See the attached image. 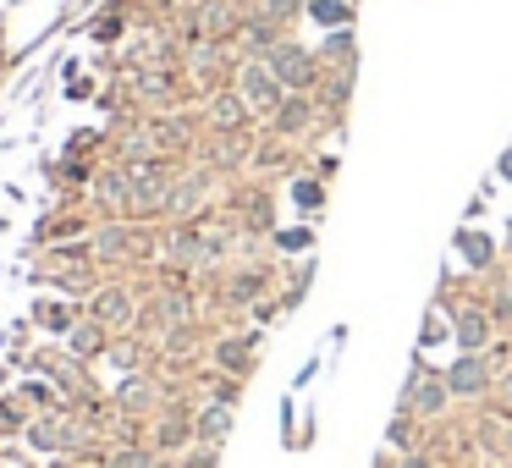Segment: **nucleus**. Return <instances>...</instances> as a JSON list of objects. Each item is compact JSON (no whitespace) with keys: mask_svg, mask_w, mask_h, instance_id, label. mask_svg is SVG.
Listing matches in <instances>:
<instances>
[{"mask_svg":"<svg viewBox=\"0 0 512 468\" xmlns=\"http://www.w3.org/2000/svg\"><path fill=\"white\" fill-rule=\"evenodd\" d=\"M446 397H452V386H446V380H419V375H413V386H408V408L413 413H441Z\"/></svg>","mask_w":512,"mask_h":468,"instance_id":"nucleus-3","label":"nucleus"},{"mask_svg":"<svg viewBox=\"0 0 512 468\" xmlns=\"http://www.w3.org/2000/svg\"><path fill=\"white\" fill-rule=\"evenodd\" d=\"M270 72H276V83H292V89H309L314 83V61H309V50H298V45L270 50Z\"/></svg>","mask_w":512,"mask_h":468,"instance_id":"nucleus-1","label":"nucleus"},{"mask_svg":"<svg viewBox=\"0 0 512 468\" xmlns=\"http://www.w3.org/2000/svg\"><path fill=\"white\" fill-rule=\"evenodd\" d=\"M226 430H232V413H226V408H204L199 424H193L199 441H226Z\"/></svg>","mask_w":512,"mask_h":468,"instance_id":"nucleus-5","label":"nucleus"},{"mask_svg":"<svg viewBox=\"0 0 512 468\" xmlns=\"http://www.w3.org/2000/svg\"><path fill=\"white\" fill-rule=\"evenodd\" d=\"M100 314H105V325H127V298H122V292H105Z\"/></svg>","mask_w":512,"mask_h":468,"instance_id":"nucleus-8","label":"nucleus"},{"mask_svg":"<svg viewBox=\"0 0 512 468\" xmlns=\"http://www.w3.org/2000/svg\"><path fill=\"white\" fill-rule=\"evenodd\" d=\"M122 402H127V413H144V402H149V386H144V380H133V386L122 391Z\"/></svg>","mask_w":512,"mask_h":468,"instance_id":"nucleus-11","label":"nucleus"},{"mask_svg":"<svg viewBox=\"0 0 512 468\" xmlns=\"http://www.w3.org/2000/svg\"><path fill=\"white\" fill-rule=\"evenodd\" d=\"M485 331H490L485 314H479V309H463V320H457V336H463V347H479V342H485Z\"/></svg>","mask_w":512,"mask_h":468,"instance_id":"nucleus-6","label":"nucleus"},{"mask_svg":"<svg viewBox=\"0 0 512 468\" xmlns=\"http://www.w3.org/2000/svg\"><path fill=\"white\" fill-rule=\"evenodd\" d=\"M243 358H248V342H221V364L226 369H248Z\"/></svg>","mask_w":512,"mask_h":468,"instance_id":"nucleus-10","label":"nucleus"},{"mask_svg":"<svg viewBox=\"0 0 512 468\" xmlns=\"http://www.w3.org/2000/svg\"><path fill=\"white\" fill-rule=\"evenodd\" d=\"M287 133H298V127H309V100H292V105H281V116H276Z\"/></svg>","mask_w":512,"mask_h":468,"instance_id":"nucleus-7","label":"nucleus"},{"mask_svg":"<svg viewBox=\"0 0 512 468\" xmlns=\"http://www.w3.org/2000/svg\"><path fill=\"white\" fill-rule=\"evenodd\" d=\"M72 347H78V353H94V347H100V331H89V325H83V331L72 336Z\"/></svg>","mask_w":512,"mask_h":468,"instance_id":"nucleus-13","label":"nucleus"},{"mask_svg":"<svg viewBox=\"0 0 512 468\" xmlns=\"http://www.w3.org/2000/svg\"><path fill=\"white\" fill-rule=\"evenodd\" d=\"M446 386H452V397H463V391H485L490 386V364L479 353H463L452 369H446Z\"/></svg>","mask_w":512,"mask_h":468,"instance_id":"nucleus-2","label":"nucleus"},{"mask_svg":"<svg viewBox=\"0 0 512 468\" xmlns=\"http://www.w3.org/2000/svg\"><path fill=\"white\" fill-rule=\"evenodd\" d=\"M177 441H188V424H182V419H166V424H160V446H177Z\"/></svg>","mask_w":512,"mask_h":468,"instance_id":"nucleus-12","label":"nucleus"},{"mask_svg":"<svg viewBox=\"0 0 512 468\" xmlns=\"http://www.w3.org/2000/svg\"><path fill=\"white\" fill-rule=\"evenodd\" d=\"M243 94H248V100H254V105H276V94H281V83H276V72H248V78H243Z\"/></svg>","mask_w":512,"mask_h":468,"instance_id":"nucleus-4","label":"nucleus"},{"mask_svg":"<svg viewBox=\"0 0 512 468\" xmlns=\"http://www.w3.org/2000/svg\"><path fill=\"white\" fill-rule=\"evenodd\" d=\"M111 468H149V452H138V446H122V452L111 457Z\"/></svg>","mask_w":512,"mask_h":468,"instance_id":"nucleus-9","label":"nucleus"},{"mask_svg":"<svg viewBox=\"0 0 512 468\" xmlns=\"http://www.w3.org/2000/svg\"><path fill=\"white\" fill-rule=\"evenodd\" d=\"M298 6H303V0H270V17H292Z\"/></svg>","mask_w":512,"mask_h":468,"instance_id":"nucleus-14","label":"nucleus"},{"mask_svg":"<svg viewBox=\"0 0 512 468\" xmlns=\"http://www.w3.org/2000/svg\"><path fill=\"white\" fill-rule=\"evenodd\" d=\"M501 314H507V320H512V287L501 292Z\"/></svg>","mask_w":512,"mask_h":468,"instance_id":"nucleus-15","label":"nucleus"}]
</instances>
